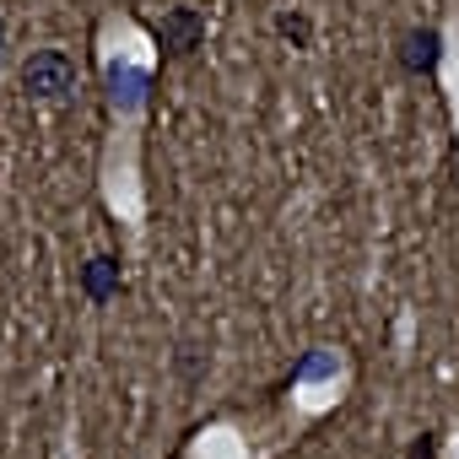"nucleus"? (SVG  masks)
Returning a JSON list of instances; mask_svg holds the SVG:
<instances>
[{"label":"nucleus","instance_id":"obj_4","mask_svg":"<svg viewBox=\"0 0 459 459\" xmlns=\"http://www.w3.org/2000/svg\"><path fill=\"white\" fill-rule=\"evenodd\" d=\"M82 292H87L92 303H108V298L119 292V260H108V255L87 260V265H82Z\"/></svg>","mask_w":459,"mask_h":459},{"label":"nucleus","instance_id":"obj_3","mask_svg":"<svg viewBox=\"0 0 459 459\" xmlns=\"http://www.w3.org/2000/svg\"><path fill=\"white\" fill-rule=\"evenodd\" d=\"M400 60H405L411 76H432L437 60H443V39H437V28H411L405 44H400Z\"/></svg>","mask_w":459,"mask_h":459},{"label":"nucleus","instance_id":"obj_6","mask_svg":"<svg viewBox=\"0 0 459 459\" xmlns=\"http://www.w3.org/2000/svg\"><path fill=\"white\" fill-rule=\"evenodd\" d=\"M276 28H281L287 39H298V44H308V22H303V17H276Z\"/></svg>","mask_w":459,"mask_h":459},{"label":"nucleus","instance_id":"obj_2","mask_svg":"<svg viewBox=\"0 0 459 459\" xmlns=\"http://www.w3.org/2000/svg\"><path fill=\"white\" fill-rule=\"evenodd\" d=\"M157 39H162L168 55H189V49L205 39V17L189 12V6H178V12H168V17L157 22Z\"/></svg>","mask_w":459,"mask_h":459},{"label":"nucleus","instance_id":"obj_7","mask_svg":"<svg viewBox=\"0 0 459 459\" xmlns=\"http://www.w3.org/2000/svg\"><path fill=\"white\" fill-rule=\"evenodd\" d=\"M0 60H6V22H0Z\"/></svg>","mask_w":459,"mask_h":459},{"label":"nucleus","instance_id":"obj_1","mask_svg":"<svg viewBox=\"0 0 459 459\" xmlns=\"http://www.w3.org/2000/svg\"><path fill=\"white\" fill-rule=\"evenodd\" d=\"M22 87H28V98H39V103L71 98V92H76V65H71V55H65V49H39V55H28Z\"/></svg>","mask_w":459,"mask_h":459},{"label":"nucleus","instance_id":"obj_5","mask_svg":"<svg viewBox=\"0 0 459 459\" xmlns=\"http://www.w3.org/2000/svg\"><path fill=\"white\" fill-rule=\"evenodd\" d=\"M146 71H130V65H114L108 71V98H114V108H141L146 103Z\"/></svg>","mask_w":459,"mask_h":459}]
</instances>
